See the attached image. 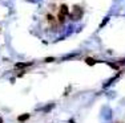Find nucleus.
I'll use <instances>...</instances> for the list:
<instances>
[{
    "label": "nucleus",
    "instance_id": "1",
    "mask_svg": "<svg viewBox=\"0 0 125 123\" xmlns=\"http://www.w3.org/2000/svg\"><path fill=\"white\" fill-rule=\"evenodd\" d=\"M29 118H31V115H29L28 113H25V114H21V115H20V116H17V121H19L20 123H23V122L28 121Z\"/></svg>",
    "mask_w": 125,
    "mask_h": 123
},
{
    "label": "nucleus",
    "instance_id": "2",
    "mask_svg": "<svg viewBox=\"0 0 125 123\" xmlns=\"http://www.w3.org/2000/svg\"><path fill=\"white\" fill-rule=\"evenodd\" d=\"M59 12H61L62 15H65V16H67V15H69L68 5H67V4H61V5H60V11H59Z\"/></svg>",
    "mask_w": 125,
    "mask_h": 123
},
{
    "label": "nucleus",
    "instance_id": "3",
    "mask_svg": "<svg viewBox=\"0 0 125 123\" xmlns=\"http://www.w3.org/2000/svg\"><path fill=\"white\" fill-rule=\"evenodd\" d=\"M57 21L60 23V24H62V23L65 21V15H62L61 12H59V15H57Z\"/></svg>",
    "mask_w": 125,
    "mask_h": 123
},
{
    "label": "nucleus",
    "instance_id": "4",
    "mask_svg": "<svg viewBox=\"0 0 125 123\" xmlns=\"http://www.w3.org/2000/svg\"><path fill=\"white\" fill-rule=\"evenodd\" d=\"M47 19H48V23H49V24L55 25V21H56V20H55V17H53L52 15H47Z\"/></svg>",
    "mask_w": 125,
    "mask_h": 123
},
{
    "label": "nucleus",
    "instance_id": "5",
    "mask_svg": "<svg viewBox=\"0 0 125 123\" xmlns=\"http://www.w3.org/2000/svg\"><path fill=\"white\" fill-rule=\"evenodd\" d=\"M85 61L88 62V65H93V64H94V60H92V58H87Z\"/></svg>",
    "mask_w": 125,
    "mask_h": 123
},
{
    "label": "nucleus",
    "instance_id": "6",
    "mask_svg": "<svg viewBox=\"0 0 125 123\" xmlns=\"http://www.w3.org/2000/svg\"><path fill=\"white\" fill-rule=\"evenodd\" d=\"M53 60H55L53 57H48V58H45V62H52Z\"/></svg>",
    "mask_w": 125,
    "mask_h": 123
}]
</instances>
